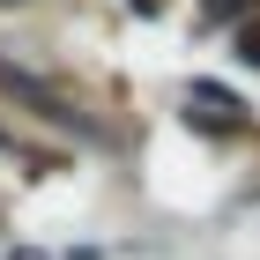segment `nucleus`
Returning <instances> with one entry per match:
<instances>
[{
	"mask_svg": "<svg viewBox=\"0 0 260 260\" xmlns=\"http://www.w3.org/2000/svg\"><path fill=\"white\" fill-rule=\"evenodd\" d=\"M15 260H45V253H15Z\"/></svg>",
	"mask_w": 260,
	"mask_h": 260,
	"instance_id": "obj_3",
	"label": "nucleus"
},
{
	"mask_svg": "<svg viewBox=\"0 0 260 260\" xmlns=\"http://www.w3.org/2000/svg\"><path fill=\"white\" fill-rule=\"evenodd\" d=\"M238 60H245V67H260V30H245V38H238Z\"/></svg>",
	"mask_w": 260,
	"mask_h": 260,
	"instance_id": "obj_1",
	"label": "nucleus"
},
{
	"mask_svg": "<svg viewBox=\"0 0 260 260\" xmlns=\"http://www.w3.org/2000/svg\"><path fill=\"white\" fill-rule=\"evenodd\" d=\"M245 8H260V0H208V15H245Z\"/></svg>",
	"mask_w": 260,
	"mask_h": 260,
	"instance_id": "obj_2",
	"label": "nucleus"
}]
</instances>
